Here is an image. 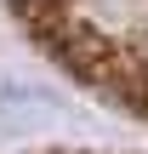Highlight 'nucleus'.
<instances>
[{
  "mask_svg": "<svg viewBox=\"0 0 148 154\" xmlns=\"http://www.w3.org/2000/svg\"><path fill=\"white\" fill-rule=\"evenodd\" d=\"M11 6H23V11H40V6H51V0H11Z\"/></svg>",
  "mask_w": 148,
  "mask_h": 154,
  "instance_id": "obj_1",
  "label": "nucleus"
}]
</instances>
